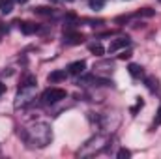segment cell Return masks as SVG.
<instances>
[{"label":"cell","mask_w":161,"mask_h":159,"mask_svg":"<svg viewBox=\"0 0 161 159\" xmlns=\"http://www.w3.org/2000/svg\"><path fill=\"white\" fill-rule=\"evenodd\" d=\"M34 13H36V15H43V17H47V15L53 13V9L47 8V6H38V8H34Z\"/></svg>","instance_id":"10"},{"label":"cell","mask_w":161,"mask_h":159,"mask_svg":"<svg viewBox=\"0 0 161 159\" xmlns=\"http://www.w3.org/2000/svg\"><path fill=\"white\" fill-rule=\"evenodd\" d=\"M159 123H161V107H159V111H158V118L154 122V125H159Z\"/></svg>","instance_id":"16"},{"label":"cell","mask_w":161,"mask_h":159,"mask_svg":"<svg viewBox=\"0 0 161 159\" xmlns=\"http://www.w3.org/2000/svg\"><path fill=\"white\" fill-rule=\"evenodd\" d=\"M64 41L68 43V45H79L84 41V36L80 34V32H71V30H66L64 32Z\"/></svg>","instance_id":"2"},{"label":"cell","mask_w":161,"mask_h":159,"mask_svg":"<svg viewBox=\"0 0 161 159\" xmlns=\"http://www.w3.org/2000/svg\"><path fill=\"white\" fill-rule=\"evenodd\" d=\"M129 38L125 36V38H118V40H113L111 41V45H109V52H116L118 49H122V47H127L129 45Z\"/></svg>","instance_id":"4"},{"label":"cell","mask_w":161,"mask_h":159,"mask_svg":"<svg viewBox=\"0 0 161 159\" xmlns=\"http://www.w3.org/2000/svg\"><path fill=\"white\" fill-rule=\"evenodd\" d=\"M90 8L92 9H101L103 8V0H90Z\"/></svg>","instance_id":"12"},{"label":"cell","mask_w":161,"mask_h":159,"mask_svg":"<svg viewBox=\"0 0 161 159\" xmlns=\"http://www.w3.org/2000/svg\"><path fill=\"white\" fill-rule=\"evenodd\" d=\"M88 49H90V52L96 54V56H103V54H105V49H103L101 43H90Z\"/></svg>","instance_id":"7"},{"label":"cell","mask_w":161,"mask_h":159,"mask_svg":"<svg viewBox=\"0 0 161 159\" xmlns=\"http://www.w3.org/2000/svg\"><path fill=\"white\" fill-rule=\"evenodd\" d=\"M15 2H19V4H26L28 0H15Z\"/></svg>","instance_id":"18"},{"label":"cell","mask_w":161,"mask_h":159,"mask_svg":"<svg viewBox=\"0 0 161 159\" xmlns=\"http://www.w3.org/2000/svg\"><path fill=\"white\" fill-rule=\"evenodd\" d=\"M146 86L150 92H156L158 90V79L156 77H146Z\"/></svg>","instance_id":"11"},{"label":"cell","mask_w":161,"mask_h":159,"mask_svg":"<svg viewBox=\"0 0 161 159\" xmlns=\"http://www.w3.org/2000/svg\"><path fill=\"white\" fill-rule=\"evenodd\" d=\"M84 69H86V62H84V60L71 62V64L68 66V73H71V75H82Z\"/></svg>","instance_id":"3"},{"label":"cell","mask_w":161,"mask_h":159,"mask_svg":"<svg viewBox=\"0 0 161 159\" xmlns=\"http://www.w3.org/2000/svg\"><path fill=\"white\" fill-rule=\"evenodd\" d=\"M38 30H40V26L34 25V23H21V32L26 34V36H30V34H34Z\"/></svg>","instance_id":"6"},{"label":"cell","mask_w":161,"mask_h":159,"mask_svg":"<svg viewBox=\"0 0 161 159\" xmlns=\"http://www.w3.org/2000/svg\"><path fill=\"white\" fill-rule=\"evenodd\" d=\"M51 2H60V0H51ZM66 2H71V0H66Z\"/></svg>","instance_id":"19"},{"label":"cell","mask_w":161,"mask_h":159,"mask_svg":"<svg viewBox=\"0 0 161 159\" xmlns=\"http://www.w3.org/2000/svg\"><path fill=\"white\" fill-rule=\"evenodd\" d=\"M142 105H144V103H142V99H139V101H137V105H135V107L131 109V114H135V112H137V111H139V109H141Z\"/></svg>","instance_id":"15"},{"label":"cell","mask_w":161,"mask_h":159,"mask_svg":"<svg viewBox=\"0 0 161 159\" xmlns=\"http://www.w3.org/2000/svg\"><path fill=\"white\" fill-rule=\"evenodd\" d=\"M41 99H43V103H47V105L58 103V101L66 99V90H62V88H47V90L43 92Z\"/></svg>","instance_id":"1"},{"label":"cell","mask_w":161,"mask_h":159,"mask_svg":"<svg viewBox=\"0 0 161 159\" xmlns=\"http://www.w3.org/2000/svg\"><path fill=\"white\" fill-rule=\"evenodd\" d=\"M66 77H68L66 69H56V71L49 73V82H62V80H66Z\"/></svg>","instance_id":"5"},{"label":"cell","mask_w":161,"mask_h":159,"mask_svg":"<svg viewBox=\"0 0 161 159\" xmlns=\"http://www.w3.org/2000/svg\"><path fill=\"white\" fill-rule=\"evenodd\" d=\"M11 9H13V0H0V11L4 15L11 13Z\"/></svg>","instance_id":"9"},{"label":"cell","mask_w":161,"mask_h":159,"mask_svg":"<svg viewBox=\"0 0 161 159\" xmlns=\"http://www.w3.org/2000/svg\"><path fill=\"white\" fill-rule=\"evenodd\" d=\"M127 71H129L131 77H141V75L144 73V69H142L139 64H129V66H127Z\"/></svg>","instance_id":"8"},{"label":"cell","mask_w":161,"mask_h":159,"mask_svg":"<svg viewBox=\"0 0 161 159\" xmlns=\"http://www.w3.org/2000/svg\"><path fill=\"white\" fill-rule=\"evenodd\" d=\"M4 92H6V84H4V82H0V96H2Z\"/></svg>","instance_id":"17"},{"label":"cell","mask_w":161,"mask_h":159,"mask_svg":"<svg viewBox=\"0 0 161 159\" xmlns=\"http://www.w3.org/2000/svg\"><path fill=\"white\" fill-rule=\"evenodd\" d=\"M131 54H133L131 51H124L122 54H118V58H120V60H129V58H131Z\"/></svg>","instance_id":"14"},{"label":"cell","mask_w":161,"mask_h":159,"mask_svg":"<svg viewBox=\"0 0 161 159\" xmlns=\"http://www.w3.org/2000/svg\"><path fill=\"white\" fill-rule=\"evenodd\" d=\"M127 157H131V152L125 150V148H122L120 152H118V159H127Z\"/></svg>","instance_id":"13"}]
</instances>
